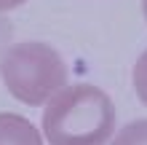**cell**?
I'll return each mask as SVG.
<instances>
[{
  "label": "cell",
  "mask_w": 147,
  "mask_h": 145,
  "mask_svg": "<svg viewBox=\"0 0 147 145\" xmlns=\"http://www.w3.org/2000/svg\"><path fill=\"white\" fill-rule=\"evenodd\" d=\"M0 75L13 99L30 108L48 102L59 89L67 86V78H70L67 65L56 54V48L38 40L16 43L8 48L0 62Z\"/></svg>",
  "instance_id": "7a4b0ae2"
},
{
  "label": "cell",
  "mask_w": 147,
  "mask_h": 145,
  "mask_svg": "<svg viewBox=\"0 0 147 145\" xmlns=\"http://www.w3.org/2000/svg\"><path fill=\"white\" fill-rule=\"evenodd\" d=\"M0 145H43V140L30 118L0 113Z\"/></svg>",
  "instance_id": "3957f363"
},
{
  "label": "cell",
  "mask_w": 147,
  "mask_h": 145,
  "mask_svg": "<svg viewBox=\"0 0 147 145\" xmlns=\"http://www.w3.org/2000/svg\"><path fill=\"white\" fill-rule=\"evenodd\" d=\"M43 132L51 145H105L115 132V105L99 86H64L48 99Z\"/></svg>",
  "instance_id": "6da1fadb"
},
{
  "label": "cell",
  "mask_w": 147,
  "mask_h": 145,
  "mask_svg": "<svg viewBox=\"0 0 147 145\" xmlns=\"http://www.w3.org/2000/svg\"><path fill=\"white\" fill-rule=\"evenodd\" d=\"M112 145H147V118L126 124L123 129L115 134Z\"/></svg>",
  "instance_id": "277c9868"
},
{
  "label": "cell",
  "mask_w": 147,
  "mask_h": 145,
  "mask_svg": "<svg viewBox=\"0 0 147 145\" xmlns=\"http://www.w3.org/2000/svg\"><path fill=\"white\" fill-rule=\"evenodd\" d=\"M142 11H144V19H147V0H142Z\"/></svg>",
  "instance_id": "52a82bcc"
},
{
  "label": "cell",
  "mask_w": 147,
  "mask_h": 145,
  "mask_svg": "<svg viewBox=\"0 0 147 145\" xmlns=\"http://www.w3.org/2000/svg\"><path fill=\"white\" fill-rule=\"evenodd\" d=\"M134 89H136V97L147 105V51L134 65Z\"/></svg>",
  "instance_id": "5b68a950"
},
{
  "label": "cell",
  "mask_w": 147,
  "mask_h": 145,
  "mask_svg": "<svg viewBox=\"0 0 147 145\" xmlns=\"http://www.w3.org/2000/svg\"><path fill=\"white\" fill-rule=\"evenodd\" d=\"M22 3H27V0H0V11H11V8L22 5Z\"/></svg>",
  "instance_id": "8992f818"
}]
</instances>
